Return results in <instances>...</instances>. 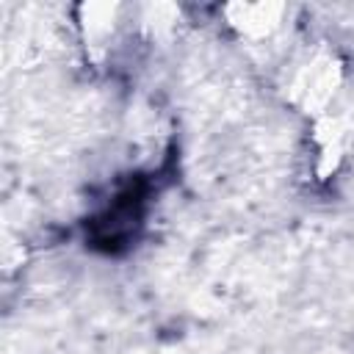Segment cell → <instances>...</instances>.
Masks as SVG:
<instances>
[{
	"instance_id": "6da1fadb",
	"label": "cell",
	"mask_w": 354,
	"mask_h": 354,
	"mask_svg": "<svg viewBox=\"0 0 354 354\" xmlns=\"http://www.w3.org/2000/svg\"><path fill=\"white\" fill-rule=\"evenodd\" d=\"M147 196H149V183L141 177H136L124 188H119V194L108 202V207L100 216H94L88 224L91 246H97L102 252H122L124 246H130V241L136 238V232L141 227Z\"/></svg>"
}]
</instances>
